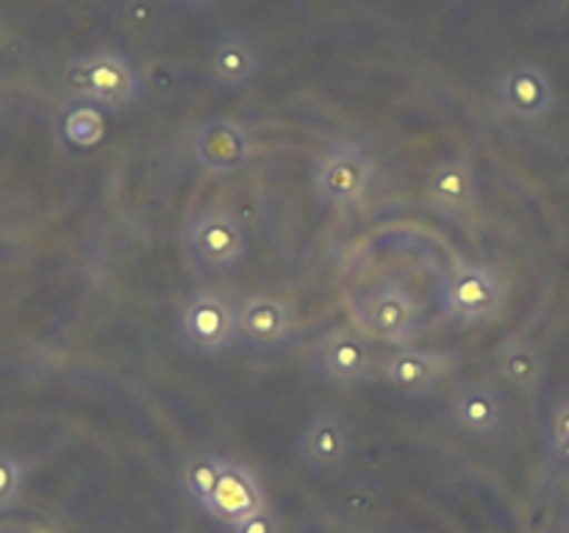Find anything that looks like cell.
I'll return each mask as SVG.
<instances>
[{
	"mask_svg": "<svg viewBox=\"0 0 569 533\" xmlns=\"http://www.w3.org/2000/svg\"><path fill=\"white\" fill-rule=\"evenodd\" d=\"M192 155L206 172L231 175L248 164V133L233 120H209L192 133Z\"/></svg>",
	"mask_w": 569,
	"mask_h": 533,
	"instance_id": "5bb4252c",
	"label": "cell"
},
{
	"mask_svg": "<svg viewBox=\"0 0 569 533\" xmlns=\"http://www.w3.org/2000/svg\"><path fill=\"white\" fill-rule=\"evenodd\" d=\"M498 100L500 109L511 117V120L520 122H537L553 109V81L548 78V72L537 64H522L509 67L500 78L498 87Z\"/></svg>",
	"mask_w": 569,
	"mask_h": 533,
	"instance_id": "8fae6325",
	"label": "cell"
},
{
	"mask_svg": "<svg viewBox=\"0 0 569 533\" xmlns=\"http://www.w3.org/2000/svg\"><path fill=\"white\" fill-rule=\"evenodd\" d=\"M61 83L67 94L103 109H122L142 92L137 67L117 50H92L78 56L64 67Z\"/></svg>",
	"mask_w": 569,
	"mask_h": 533,
	"instance_id": "6da1fadb",
	"label": "cell"
},
{
	"mask_svg": "<svg viewBox=\"0 0 569 533\" xmlns=\"http://www.w3.org/2000/svg\"><path fill=\"white\" fill-rule=\"evenodd\" d=\"M372 350L365 333L353 328H333L322 336L315 353V370L326 383L339 389H350L365 383L372 375Z\"/></svg>",
	"mask_w": 569,
	"mask_h": 533,
	"instance_id": "52a82bcc",
	"label": "cell"
},
{
	"mask_svg": "<svg viewBox=\"0 0 569 533\" xmlns=\"http://www.w3.org/2000/svg\"><path fill=\"white\" fill-rule=\"evenodd\" d=\"M426 203L448 220H465L478 203V172L470 159L453 155L439 161L426 183Z\"/></svg>",
	"mask_w": 569,
	"mask_h": 533,
	"instance_id": "30bf717a",
	"label": "cell"
},
{
	"mask_svg": "<svg viewBox=\"0 0 569 533\" xmlns=\"http://www.w3.org/2000/svg\"><path fill=\"white\" fill-rule=\"evenodd\" d=\"M553 447L561 459L569 461V405L553 416Z\"/></svg>",
	"mask_w": 569,
	"mask_h": 533,
	"instance_id": "7402d4cb",
	"label": "cell"
},
{
	"mask_svg": "<svg viewBox=\"0 0 569 533\" xmlns=\"http://www.w3.org/2000/svg\"><path fill=\"white\" fill-rule=\"evenodd\" d=\"M298 453L311 472L331 475V472L348 466L350 455H353V436L337 414L320 411L300 428Z\"/></svg>",
	"mask_w": 569,
	"mask_h": 533,
	"instance_id": "9c48e42d",
	"label": "cell"
},
{
	"mask_svg": "<svg viewBox=\"0 0 569 533\" xmlns=\"http://www.w3.org/2000/svg\"><path fill=\"white\" fill-rule=\"evenodd\" d=\"M178 339L192 353L217 355L239 342L237 305L214 292H194L178 309Z\"/></svg>",
	"mask_w": 569,
	"mask_h": 533,
	"instance_id": "3957f363",
	"label": "cell"
},
{
	"mask_svg": "<svg viewBox=\"0 0 569 533\" xmlns=\"http://www.w3.org/2000/svg\"><path fill=\"white\" fill-rule=\"evenodd\" d=\"M231 533H281V522L270 509H261L256 514H248L244 520L228 525Z\"/></svg>",
	"mask_w": 569,
	"mask_h": 533,
	"instance_id": "44dd1931",
	"label": "cell"
},
{
	"mask_svg": "<svg viewBox=\"0 0 569 533\" xmlns=\"http://www.w3.org/2000/svg\"><path fill=\"white\" fill-rule=\"evenodd\" d=\"M61 137L72 144V148H94V144L103 142L106 137V120L98 111V105L81 103L76 109H70L61 120Z\"/></svg>",
	"mask_w": 569,
	"mask_h": 533,
	"instance_id": "d6986e66",
	"label": "cell"
},
{
	"mask_svg": "<svg viewBox=\"0 0 569 533\" xmlns=\"http://www.w3.org/2000/svg\"><path fill=\"white\" fill-rule=\"evenodd\" d=\"M506 283L495 266L483 261H465L453 266L437 289V300L450 320L461 325L495 322L506 309Z\"/></svg>",
	"mask_w": 569,
	"mask_h": 533,
	"instance_id": "7a4b0ae2",
	"label": "cell"
},
{
	"mask_svg": "<svg viewBox=\"0 0 569 533\" xmlns=\"http://www.w3.org/2000/svg\"><path fill=\"white\" fill-rule=\"evenodd\" d=\"M376 167L370 155L353 142H339L320 159L315 170V192L322 205L353 209L370 194Z\"/></svg>",
	"mask_w": 569,
	"mask_h": 533,
	"instance_id": "277c9868",
	"label": "cell"
},
{
	"mask_svg": "<svg viewBox=\"0 0 569 533\" xmlns=\"http://www.w3.org/2000/svg\"><path fill=\"white\" fill-rule=\"evenodd\" d=\"M456 366V355L445 350H420V348H400L383 361V381L409 398L433 392Z\"/></svg>",
	"mask_w": 569,
	"mask_h": 533,
	"instance_id": "7c38bea8",
	"label": "cell"
},
{
	"mask_svg": "<svg viewBox=\"0 0 569 533\" xmlns=\"http://www.w3.org/2000/svg\"><path fill=\"white\" fill-rule=\"evenodd\" d=\"M222 470H226V459H220L214 453H200L187 464V470H183V486H187V494L192 497V503L198 509H209L211 497H214L217 486L222 481Z\"/></svg>",
	"mask_w": 569,
	"mask_h": 533,
	"instance_id": "ac0fdd59",
	"label": "cell"
},
{
	"mask_svg": "<svg viewBox=\"0 0 569 533\" xmlns=\"http://www.w3.org/2000/svg\"><path fill=\"white\" fill-rule=\"evenodd\" d=\"M495 370L509 389L520 394H533L545 383L548 361L533 342L522 336H509L500 342L498 353H495Z\"/></svg>",
	"mask_w": 569,
	"mask_h": 533,
	"instance_id": "e0dca14e",
	"label": "cell"
},
{
	"mask_svg": "<svg viewBox=\"0 0 569 533\" xmlns=\"http://www.w3.org/2000/svg\"><path fill=\"white\" fill-rule=\"evenodd\" d=\"M259 67L261 61L256 44L242 31L220 33L206 56V72H209L211 83L226 92L248 89L259 76Z\"/></svg>",
	"mask_w": 569,
	"mask_h": 533,
	"instance_id": "9a60e30c",
	"label": "cell"
},
{
	"mask_svg": "<svg viewBox=\"0 0 569 533\" xmlns=\"http://www.w3.org/2000/svg\"><path fill=\"white\" fill-rule=\"evenodd\" d=\"M22 483H26V470L20 461L9 453H0V511L11 509L20 500Z\"/></svg>",
	"mask_w": 569,
	"mask_h": 533,
	"instance_id": "ffe728a7",
	"label": "cell"
},
{
	"mask_svg": "<svg viewBox=\"0 0 569 533\" xmlns=\"http://www.w3.org/2000/svg\"><path fill=\"white\" fill-rule=\"evenodd\" d=\"M183 244L192 261L206 270H233L248 253L242 222L226 209H206L194 214L183 228Z\"/></svg>",
	"mask_w": 569,
	"mask_h": 533,
	"instance_id": "8992f818",
	"label": "cell"
},
{
	"mask_svg": "<svg viewBox=\"0 0 569 533\" xmlns=\"http://www.w3.org/2000/svg\"><path fill=\"white\" fill-rule=\"evenodd\" d=\"M292 309L272 294H253L237 305L239 342L250 350H272L292 336Z\"/></svg>",
	"mask_w": 569,
	"mask_h": 533,
	"instance_id": "4fadbf2b",
	"label": "cell"
},
{
	"mask_svg": "<svg viewBox=\"0 0 569 533\" xmlns=\"http://www.w3.org/2000/svg\"><path fill=\"white\" fill-rule=\"evenodd\" d=\"M556 9H559V14L565 17V20H569V0H553Z\"/></svg>",
	"mask_w": 569,
	"mask_h": 533,
	"instance_id": "cb8c5ba5",
	"label": "cell"
},
{
	"mask_svg": "<svg viewBox=\"0 0 569 533\" xmlns=\"http://www.w3.org/2000/svg\"><path fill=\"white\" fill-rule=\"evenodd\" d=\"M353 320L361 333L383 344H409L420 325L417 300L403 283H387L353 303Z\"/></svg>",
	"mask_w": 569,
	"mask_h": 533,
	"instance_id": "5b68a950",
	"label": "cell"
},
{
	"mask_svg": "<svg viewBox=\"0 0 569 533\" xmlns=\"http://www.w3.org/2000/svg\"><path fill=\"white\" fill-rule=\"evenodd\" d=\"M448 416L461 436L492 439L506 428V403L492 383L472 381L450 394Z\"/></svg>",
	"mask_w": 569,
	"mask_h": 533,
	"instance_id": "ba28073f",
	"label": "cell"
},
{
	"mask_svg": "<svg viewBox=\"0 0 569 533\" xmlns=\"http://www.w3.org/2000/svg\"><path fill=\"white\" fill-rule=\"evenodd\" d=\"M172 6H178V9H189V11H198V9H206V6L211 3V0H170Z\"/></svg>",
	"mask_w": 569,
	"mask_h": 533,
	"instance_id": "603a6c76",
	"label": "cell"
},
{
	"mask_svg": "<svg viewBox=\"0 0 569 533\" xmlns=\"http://www.w3.org/2000/svg\"><path fill=\"white\" fill-rule=\"evenodd\" d=\"M261 509H267V494H264V486H261L259 475H256L250 466L226 459L222 481L220 486H217L206 514L226 522V525H233V522L244 520V516L256 514V511Z\"/></svg>",
	"mask_w": 569,
	"mask_h": 533,
	"instance_id": "2e32d148",
	"label": "cell"
}]
</instances>
